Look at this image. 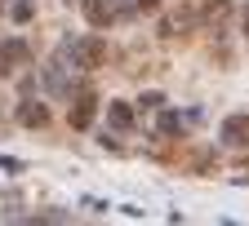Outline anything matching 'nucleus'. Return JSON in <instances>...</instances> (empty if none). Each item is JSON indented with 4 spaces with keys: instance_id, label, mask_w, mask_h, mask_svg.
Masks as SVG:
<instances>
[{
    "instance_id": "obj_3",
    "label": "nucleus",
    "mask_w": 249,
    "mask_h": 226,
    "mask_svg": "<svg viewBox=\"0 0 249 226\" xmlns=\"http://www.w3.org/2000/svg\"><path fill=\"white\" fill-rule=\"evenodd\" d=\"M93 115H98V98H93L89 89H80L76 98H71V111H67L71 129H89V124H93Z\"/></svg>"
},
{
    "instance_id": "obj_1",
    "label": "nucleus",
    "mask_w": 249,
    "mask_h": 226,
    "mask_svg": "<svg viewBox=\"0 0 249 226\" xmlns=\"http://www.w3.org/2000/svg\"><path fill=\"white\" fill-rule=\"evenodd\" d=\"M58 58L67 62L71 71H98L103 62H107V45L98 36H76V40H67V45L58 49Z\"/></svg>"
},
{
    "instance_id": "obj_6",
    "label": "nucleus",
    "mask_w": 249,
    "mask_h": 226,
    "mask_svg": "<svg viewBox=\"0 0 249 226\" xmlns=\"http://www.w3.org/2000/svg\"><path fill=\"white\" fill-rule=\"evenodd\" d=\"M0 62H5V67H27V62H31V45L18 40V36L0 40Z\"/></svg>"
},
{
    "instance_id": "obj_13",
    "label": "nucleus",
    "mask_w": 249,
    "mask_h": 226,
    "mask_svg": "<svg viewBox=\"0 0 249 226\" xmlns=\"http://www.w3.org/2000/svg\"><path fill=\"white\" fill-rule=\"evenodd\" d=\"M0 169H5V173H18V169H22V160H14V155H0Z\"/></svg>"
},
{
    "instance_id": "obj_14",
    "label": "nucleus",
    "mask_w": 249,
    "mask_h": 226,
    "mask_svg": "<svg viewBox=\"0 0 249 226\" xmlns=\"http://www.w3.org/2000/svg\"><path fill=\"white\" fill-rule=\"evenodd\" d=\"M240 31H245V40H249V5L240 9Z\"/></svg>"
},
{
    "instance_id": "obj_7",
    "label": "nucleus",
    "mask_w": 249,
    "mask_h": 226,
    "mask_svg": "<svg viewBox=\"0 0 249 226\" xmlns=\"http://www.w3.org/2000/svg\"><path fill=\"white\" fill-rule=\"evenodd\" d=\"M107 124H111V129H120V133H134L138 115H134V107H129V102H107Z\"/></svg>"
},
{
    "instance_id": "obj_11",
    "label": "nucleus",
    "mask_w": 249,
    "mask_h": 226,
    "mask_svg": "<svg viewBox=\"0 0 249 226\" xmlns=\"http://www.w3.org/2000/svg\"><path fill=\"white\" fill-rule=\"evenodd\" d=\"M138 107H142V111H160V107H165V93H156V89H147L142 98H138Z\"/></svg>"
},
{
    "instance_id": "obj_8",
    "label": "nucleus",
    "mask_w": 249,
    "mask_h": 226,
    "mask_svg": "<svg viewBox=\"0 0 249 226\" xmlns=\"http://www.w3.org/2000/svg\"><path fill=\"white\" fill-rule=\"evenodd\" d=\"M165 0H111V9H116V22L120 18H138V14H156Z\"/></svg>"
},
{
    "instance_id": "obj_4",
    "label": "nucleus",
    "mask_w": 249,
    "mask_h": 226,
    "mask_svg": "<svg viewBox=\"0 0 249 226\" xmlns=\"http://www.w3.org/2000/svg\"><path fill=\"white\" fill-rule=\"evenodd\" d=\"M80 14L93 31H107L116 22V9H111V0H80Z\"/></svg>"
},
{
    "instance_id": "obj_15",
    "label": "nucleus",
    "mask_w": 249,
    "mask_h": 226,
    "mask_svg": "<svg viewBox=\"0 0 249 226\" xmlns=\"http://www.w3.org/2000/svg\"><path fill=\"white\" fill-rule=\"evenodd\" d=\"M5 71H9V67H5V62H0V76H5Z\"/></svg>"
},
{
    "instance_id": "obj_12",
    "label": "nucleus",
    "mask_w": 249,
    "mask_h": 226,
    "mask_svg": "<svg viewBox=\"0 0 249 226\" xmlns=\"http://www.w3.org/2000/svg\"><path fill=\"white\" fill-rule=\"evenodd\" d=\"M178 129H182V120H178L174 111H165V107H160V133H178Z\"/></svg>"
},
{
    "instance_id": "obj_5",
    "label": "nucleus",
    "mask_w": 249,
    "mask_h": 226,
    "mask_svg": "<svg viewBox=\"0 0 249 226\" xmlns=\"http://www.w3.org/2000/svg\"><path fill=\"white\" fill-rule=\"evenodd\" d=\"M18 124H22V129H45V124H49V107L36 102V98H22V102H18Z\"/></svg>"
},
{
    "instance_id": "obj_9",
    "label": "nucleus",
    "mask_w": 249,
    "mask_h": 226,
    "mask_svg": "<svg viewBox=\"0 0 249 226\" xmlns=\"http://www.w3.org/2000/svg\"><path fill=\"white\" fill-rule=\"evenodd\" d=\"M67 71H71V67H67V62H62V58H58V62H49V67H45V84H49L53 93H62V98H67V93H71V80H67Z\"/></svg>"
},
{
    "instance_id": "obj_2",
    "label": "nucleus",
    "mask_w": 249,
    "mask_h": 226,
    "mask_svg": "<svg viewBox=\"0 0 249 226\" xmlns=\"http://www.w3.org/2000/svg\"><path fill=\"white\" fill-rule=\"evenodd\" d=\"M218 138H223L227 146H249V111L227 115L223 124H218Z\"/></svg>"
},
{
    "instance_id": "obj_10",
    "label": "nucleus",
    "mask_w": 249,
    "mask_h": 226,
    "mask_svg": "<svg viewBox=\"0 0 249 226\" xmlns=\"http://www.w3.org/2000/svg\"><path fill=\"white\" fill-rule=\"evenodd\" d=\"M9 18L22 27V22H31V18H36V0H14V5H9Z\"/></svg>"
}]
</instances>
